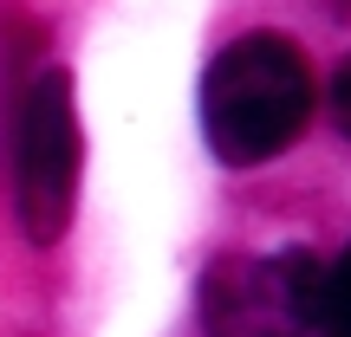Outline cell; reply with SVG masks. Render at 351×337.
Here are the masks:
<instances>
[{
  "mask_svg": "<svg viewBox=\"0 0 351 337\" xmlns=\"http://www.w3.org/2000/svg\"><path fill=\"white\" fill-rule=\"evenodd\" d=\"M306 117H313V65L280 33L234 39L202 78V130L228 169L274 163L300 143Z\"/></svg>",
  "mask_w": 351,
  "mask_h": 337,
  "instance_id": "6da1fadb",
  "label": "cell"
},
{
  "mask_svg": "<svg viewBox=\"0 0 351 337\" xmlns=\"http://www.w3.org/2000/svg\"><path fill=\"white\" fill-rule=\"evenodd\" d=\"M7 175H13V221L33 247H59L78 201V111L72 78L59 65L13 78L7 98Z\"/></svg>",
  "mask_w": 351,
  "mask_h": 337,
  "instance_id": "7a4b0ae2",
  "label": "cell"
},
{
  "mask_svg": "<svg viewBox=\"0 0 351 337\" xmlns=\"http://www.w3.org/2000/svg\"><path fill=\"white\" fill-rule=\"evenodd\" d=\"M326 266L319 253H221L195 286V318L208 337H306L319 318Z\"/></svg>",
  "mask_w": 351,
  "mask_h": 337,
  "instance_id": "3957f363",
  "label": "cell"
},
{
  "mask_svg": "<svg viewBox=\"0 0 351 337\" xmlns=\"http://www.w3.org/2000/svg\"><path fill=\"white\" fill-rule=\"evenodd\" d=\"M313 331H319V337H351V247H345V260H339V266H326Z\"/></svg>",
  "mask_w": 351,
  "mask_h": 337,
  "instance_id": "277c9868",
  "label": "cell"
},
{
  "mask_svg": "<svg viewBox=\"0 0 351 337\" xmlns=\"http://www.w3.org/2000/svg\"><path fill=\"white\" fill-rule=\"evenodd\" d=\"M332 124H339L345 143H351V59L339 65V78H332Z\"/></svg>",
  "mask_w": 351,
  "mask_h": 337,
  "instance_id": "5b68a950",
  "label": "cell"
},
{
  "mask_svg": "<svg viewBox=\"0 0 351 337\" xmlns=\"http://www.w3.org/2000/svg\"><path fill=\"white\" fill-rule=\"evenodd\" d=\"M339 7H351V0H339Z\"/></svg>",
  "mask_w": 351,
  "mask_h": 337,
  "instance_id": "8992f818",
  "label": "cell"
}]
</instances>
